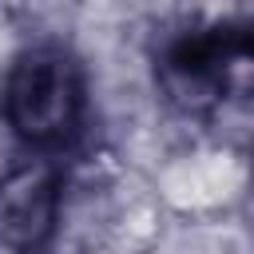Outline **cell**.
Returning a JSON list of instances; mask_svg holds the SVG:
<instances>
[{
	"mask_svg": "<svg viewBox=\"0 0 254 254\" xmlns=\"http://www.w3.org/2000/svg\"><path fill=\"white\" fill-rule=\"evenodd\" d=\"M4 119L32 143L52 147L79 127L83 115V71L64 48H28L16 56L4 79Z\"/></svg>",
	"mask_w": 254,
	"mask_h": 254,
	"instance_id": "6da1fadb",
	"label": "cell"
},
{
	"mask_svg": "<svg viewBox=\"0 0 254 254\" xmlns=\"http://www.w3.org/2000/svg\"><path fill=\"white\" fill-rule=\"evenodd\" d=\"M250 56V36L242 24H210L175 36L163 52V79L187 103H214L230 79V67Z\"/></svg>",
	"mask_w": 254,
	"mask_h": 254,
	"instance_id": "3957f363",
	"label": "cell"
},
{
	"mask_svg": "<svg viewBox=\"0 0 254 254\" xmlns=\"http://www.w3.org/2000/svg\"><path fill=\"white\" fill-rule=\"evenodd\" d=\"M64 179L52 159H24L0 175V246L40 254L60 230Z\"/></svg>",
	"mask_w": 254,
	"mask_h": 254,
	"instance_id": "7a4b0ae2",
	"label": "cell"
}]
</instances>
